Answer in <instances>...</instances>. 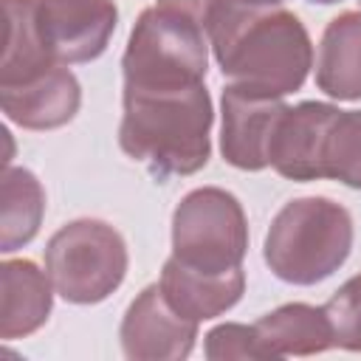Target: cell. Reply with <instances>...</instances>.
I'll list each match as a JSON object with an SVG mask.
<instances>
[{"mask_svg":"<svg viewBox=\"0 0 361 361\" xmlns=\"http://www.w3.org/2000/svg\"><path fill=\"white\" fill-rule=\"evenodd\" d=\"M214 62L231 85L279 96L296 93L313 68V42L305 23L279 6L220 0L206 23Z\"/></svg>","mask_w":361,"mask_h":361,"instance_id":"6da1fadb","label":"cell"},{"mask_svg":"<svg viewBox=\"0 0 361 361\" xmlns=\"http://www.w3.org/2000/svg\"><path fill=\"white\" fill-rule=\"evenodd\" d=\"M212 96L206 82L183 87H124L118 147L152 178L195 175L212 158Z\"/></svg>","mask_w":361,"mask_h":361,"instance_id":"7a4b0ae2","label":"cell"},{"mask_svg":"<svg viewBox=\"0 0 361 361\" xmlns=\"http://www.w3.org/2000/svg\"><path fill=\"white\" fill-rule=\"evenodd\" d=\"M355 240L350 212L322 195L288 200L268 226L262 259L288 285H316L333 276Z\"/></svg>","mask_w":361,"mask_h":361,"instance_id":"3957f363","label":"cell"},{"mask_svg":"<svg viewBox=\"0 0 361 361\" xmlns=\"http://www.w3.org/2000/svg\"><path fill=\"white\" fill-rule=\"evenodd\" d=\"M206 28L183 11L144 8L130 31L121 76L124 87H183L206 82Z\"/></svg>","mask_w":361,"mask_h":361,"instance_id":"277c9868","label":"cell"},{"mask_svg":"<svg viewBox=\"0 0 361 361\" xmlns=\"http://www.w3.org/2000/svg\"><path fill=\"white\" fill-rule=\"evenodd\" d=\"M130 254L124 237L104 220L79 217L51 234L45 271L54 290L71 305L104 302L127 276Z\"/></svg>","mask_w":361,"mask_h":361,"instance_id":"5b68a950","label":"cell"},{"mask_svg":"<svg viewBox=\"0 0 361 361\" xmlns=\"http://www.w3.org/2000/svg\"><path fill=\"white\" fill-rule=\"evenodd\" d=\"M248 254V217L243 203L220 189L200 186L172 212V257L203 274L243 268Z\"/></svg>","mask_w":361,"mask_h":361,"instance_id":"8992f818","label":"cell"},{"mask_svg":"<svg viewBox=\"0 0 361 361\" xmlns=\"http://www.w3.org/2000/svg\"><path fill=\"white\" fill-rule=\"evenodd\" d=\"M118 25L113 0H37V28L48 56L59 65L99 59Z\"/></svg>","mask_w":361,"mask_h":361,"instance_id":"52a82bcc","label":"cell"},{"mask_svg":"<svg viewBox=\"0 0 361 361\" xmlns=\"http://www.w3.org/2000/svg\"><path fill=\"white\" fill-rule=\"evenodd\" d=\"M279 96H265L243 85H226L220 96V155L243 172L271 166V144L285 113Z\"/></svg>","mask_w":361,"mask_h":361,"instance_id":"ba28073f","label":"cell"},{"mask_svg":"<svg viewBox=\"0 0 361 361\" xmlns=\"http://www.w3.org/2000/svg\"><path fill=\"white\" fill-rule=\"evenodd\" d=\"M197 324L178 313L161 285L152 282L130 302L121 319V350L130 361H180L195 350Z\"/></svg>","mask_w":361,"mask_h":361,"instance_id":"9c48e42d","label":"cell"},{"mask_svg":"<svg viewBox=\"0 0 361 361\" xmlns=\"http://www.w3.org/2000/svg\"><path fill=\"white\" fill-rule=\"evenodd\" d=\"M338 116L336 104L299 102L288 104L271 144V166L288 180H319L324 178V141Z\"/></svg>","mask_w":361,"mask_h":361,"instance_id":"30bf717a","label":"cell"},{"mask_svg":"<svg viewBox=\"0 0 361 361\" xmlns=\"http://www.w3.org/2000/svg\"><path fill=\"white\" fill-rule=\"evenodd\" d=\"M79 79L59 62L23 82L0 85V107L23 130H56L79 113Z\"/></svg>","mask_w":361,"mask_h":361,"instance_id":"8fae6325","label":"cell"},{"mask_svg":"<svg viewBox=\"0 0 361 361\" xmlns=\"http://www.w3.org/2000/svg\"><path fill=\"white\" fill-rule=\"evenodd\" d=\"M158 285L178 313H183L186 319H195V322H206V319L223 316L243 299L245 271L234 268L226 274H203V271H195V268L183 265L180 259L169 257L161 268Z\"/></svg>","mask_w":361,"mask_h":361,"instance_id":"7c38bea8","label":"cell"},{"mask_svg":"<svg viewBox=\"0 0 361 361\" xmlns=\"http://www.w3.org/2000/svg\"><path fill=\"white\" fill-rule=\"evenodd\" d=\"M3 307H0V338L14 341L37 333L54 305V282L48 271H39L31 259H6L0 265Z\"/></svg>","mask_w":361,"mask_h":361,"instance_id":"4fadbf2b","label":"cell"},{"mask_svg":"<svg viewBox=\"0 0 361 361\" xmlns=\"http://www.w3.org/2000/svg\"><path fill=\"white\" fill-rule=\"evenodd\" d=\"M316 87L338 102L361 99V11H341L322 34Z\"/></svg>","mask_w":361,"mask_h":361,"instance_id":"5bb4252c","label":"cell"},{"mask_svg":"<svg viewBox=\"0 0 361 361\" xmlns=\"http://www.w3.org/2000/svg\"><path fill=\"white\" fill-rule=\"evenodd\" d=\"M265 358L288 355H316L333 347V327L324 313V305L288 302L262 319L254 322Z\"/></svg>","mask_w":361,"mask_h":361,"instance_id":"9a60e30c","label":"cell"},{"mask_svg":"<svg viewBox=\"0 0 361 361\" xmlns=\"http://www.w3.org/2000/svg\"><path fill=\"white\" fill-rule=\"evenodd\" d=\"M6 14V45L0 62V85L23 82L51 65H56L37 28V0H3Z\"/></svg>","mask_w":361,"mask_h":361,"instance_id":"2e32d148","label":"cell"},{"mask_svg":"<svg viewBox=\"0 0 361 361\" xmlns=\"http://www.w3.org/2000/svg\"><path fill=\"white\" fill-rule=\"evenodd\" d=\"M42 214H45V189L39 178L25 166H6L0 251L11 254L28 245L42 226Z\"/></svg>","mask_w":361,"mask_h":361,"instance_id":"e0dca14e","label":"cell"},{"mask_svg":"<svg viewBox=\"0 0 361 361\" xmlns=\"http://www.w3.org/2000/svg\"><path fill=\"white\" fill-rule=\"evenodd\" d=\"M324 178L361 189V110H338L324 141Z\"/></svg>","mask_w":361,"mask_h":361,"instance_id":"ac0fdd59","label":"cell"},{"mask_svg":"<svg viewBox=\"0 0 361 361\" xmlns=\"http://www.w3.org/2000/svg\"><path fill=\"white\" fill-rule=\"evenodd\" d=\"M324 313L333 327V347L361 353V274L350 276L327 299Z\"/></svg>","mask_w":361,"mask_h":361,"instance_id":"d6986e66","label":"cell"},{"mask_svg":"<svg viewBox=\"0 0 361 361\" xmlns=\"http://www.w3.org/2000/svg\"><path fill=\"white\" fill-rule=\"evenodd\" d=\"M203 355L209 361H231V358H265V350L259 344L254 324L226 322L206 333L203 338Z\"/></svg>","mask_w":361,"mask_h":361,"instance_id":"ffe728a7","label":"cell"},{"mask_svg":"<svg viewBox=\"0 0 361 361\" xmlns=\"http://www.w3.org/2000/svg\"><path fill=\"white\" fill-rule=\"evenodd\" d=\"M158 6L183 11V14H189L192 20H197V23L206 28V23H209L212 11L220 6V0H158Z\"/></svg>","mask_w":361,"mask_h":361,"instance_id":"44dd1931","label":"cell"},{"mask_svg":"<svg viewBox=\"0 0 361 361\" xmlns=\"http://www.w3.org/2000/svg\"><path fill=\"white\" fill-rule=\"evenodd\" d=\"M237 3H245V6H257V8H265V6H282L285 0H237Z\"/></svg>","mask_w":361,"mask_h":361,"instance_id":"7402d4cb","label":"cell"},{"mask_svg":"<svg viewBox=\"0 0 361 361\" xmlns=\"http://www.w3.org/2000/svg\"><path fill=\"white\" fill-rule=\"evenodd\" d=\"M307 3H319V6H333V3H341V0H307Z\"/></svg>","mask_w":361,"mask_h":361,"instance_id":"603a6c76","label":"cell"},{"mask_svg":"<svg viewBox=\"0 0 361 361\" xmlns=\"http://www.w3.org/2000/svg\"><path fill=\"white\" fill-rule=\"evenodd\" d=\"M358 3H361V0H358Z\"/></svg>","mask_w":361,"mask_h":361,"instance_id":"cb8c5ba5","label":"cell"}]
</instances>
